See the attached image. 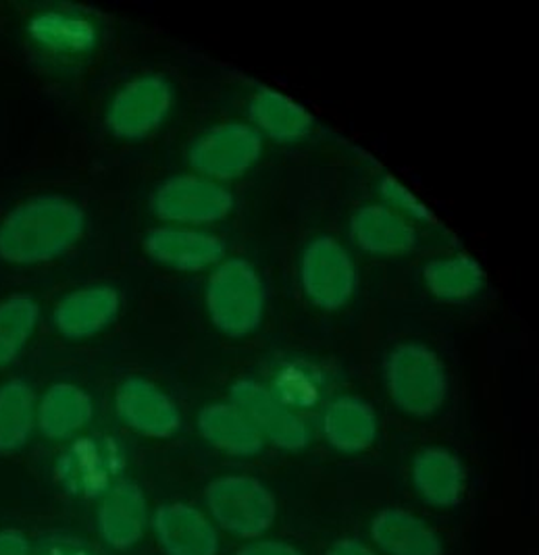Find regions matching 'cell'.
I'll list each match as a JSON object with an SVG mask.
<instances>
[{
	"instance_id": "cell-1",
	"label": "cell",
	"mask_w": 539,
	"mask_h": 555,
	"mask_svg": "<svg viewBox=\"0 0 539 555\" xmlns=\"http://www.w3.org/2000/svg\"><path fill=\"white\" fill-rule=\"evenodd\" d=\"M88 228L84 208L56 194L34 196L0 219V260L13 267H40L74 250Z\"/></svg>"
},
{
	"instance_id": "cell-2",
	"label": "cell",
	"mask_w": 539,
	"mask_h": 555,
	"mask_svg": "<svg viewBox=\"0 0 539 555\" xmlns=\"http://www.w3.org/2000/svg\"><path fill=\"white\" fill-rule=\"evenodd\" d=\"M206 314L210 325L230 339L255 335L267 314V289L255 262L244 256L223 258L208 271Z\"/></svg>"
},
{
	"instance_id": "cell-3",
	"label": "cell",
	"mask_w": 539,
	"mask_h": 555,
	"mask_svg": "<svg viewBox=\"0 0 539 555\" xmlns=\"http://www.w3.org/2000/svg\"><path fill=\"white\" fill-rule=\"evenodd\" d=\"M384 379L389 400L412 418L436 416L448 400L446 366L429 346L419 341H402L389 350Z\"/></svg>"
},
{
	"instance_id": "cell-4",
	"label": "cell",
	"mask_w": 539,
	"mask_h": 555,
	"mask_svg": "<svg viewBox=\"0 0 539 555\" xmlns=\"http://www.w3.org/2000/svg\"><path fill=\"white\" fill-rule=\"evenodd\" d=\"M296 273L305 298L323 312L346 308L359 287L355 256L330 233L308 240L298 256Z\"/></svg>"
},
{
	"instance_id": "cell-5",
	"label": "cell",
	"mask_w": 539,
	"mask_h": 555,
	"mask_svg": "<svg viewBox=\"0 0 539 555\" xmlns=\"http://www.w3.org/2000/svg\"><path fill=\"white\" fill-rule=\"evenodd\" d=\"M151 208L165 225L206 229L226 221L235 208L230 185L196 173L163 179L153 190Z\"/></svg>"
},
{
	"instance_id": "cell-6",
	"label": "cell",
	"mask_w": 539,
	"mask_h": 555,
	"mask_svg": "<svg viewBox=\"0 0 539 555\" xmlns=\"http://www.w3.org/2000/svg\"><path fill=\"white\" fill-rule=\"evenodd\" d=\"M176 106V88L161 74H142L121 83L104 111L108 131L126 142H140L165 126Z\"/></svg>"
},
{
	"instance_id": "cell-7",
	"label": "cell",
	"mask_w": 539,
	"mask_h": 555,
	"mask_svg": "<svg viewBox=\"0 0 539 555\" xmlns=\"http://www.w3.org/2000/svg\"><path fill=\"white\" fill-rule=\"evenodd\" d=\"M205 502L213 520L242 539H257L273 527L278 504L265 482L248 475H226L208 482Z\"/></svg>"
},
{
	"instance_id": "cell-8",
	"label": "cell",
	"mask_w": 539,
	"mask_h": 555,
	"mask_svg": "<svg viewBox=\"0 0 539 555\" xmlns=\"http://www.w3.org/2000/svg\"><path fill=\"white\" fill-rule=\"evenodd\" d=\"M262 146V135L248 121H226L194 138L188 149V163L196 176L228 185L257 167Z\"/></svg>"
},
{
	"instance_id": "cell-9",
	"label": "cell",
	"mask_w": 539,
	"mask_h": 555,
	"mask_svg": "<svg viewBox=\"0 0 539 555\" xmlns=\"http://www.w3.org/2000/svg\"><path fill=\"white\" fill-rule=\"evenodd\" d=\"M126 468V450L111 435L77 437L59 455L54 475L65 493L84 500L103 498L121 480Z\"/></svg>"
},
{
	"instance_id": "cell-10",
	"label": "cell",
	"mask_w": 539,
	"mask_h": 555,
	"mask_svg": "<svg viewBox=\"0 0 539 555\" xmlns=\"http://www.w3.org/2000/svg\"><path fill=\"white\" fill-rule=\"evenodd\" d=\"M27 42L52 61H84L99 51L103 29L86 11L67 4H44L27 15Z\"/></svg>"
},
{
	"instance_id": "cell-11",
	"label": "cell",
	"mask_w": 539,
	"mask_h": 555,
	"mask_svg": "<svg viewBox=\"0 0 539 555\" xmlns=\"http://www.w3.org/2000/svg\"><path fill=\"white\" fill-rule=\"evenodd\" d=\"M230 402L246 414L265 441L273 443L283 452L307 450L312 439L307 418L283 405L260 380L248 377L233 380L230 385Z\"/></svg>"
},
{
	"instance_id": "cell-12",
	"label": "cell",
	"mask_w": 539,
	"mask_h": 555,
	"mask_svg": "<svg viewBox=\"0 0 539 555\" xmlns=\"http://www.w3.org/2000/svg\"><path fill=\"white\" fill-rule=\"evenodd\" d=\"M142 248L163 269L178 273L213 271L226 258V242L210 229L154 225L144 233Z\"/></svg>"
},
{
	"instance_id": "cell-13",
	"label": "cell",
	"mask_w": 539,
	"mask_h": 555,
	"mask_svg": "<svg viewBox=\"0 0 539 555\" xmlns=\"http://www.w3.org/2000/svg\"><path fill=\"white\" fill-rule=\"evenodd\" d=\"M121 304V292L111 283L79 285L52 306V327L67 341L94 339L119 319Z\"/></svg>"
},
{
	"instance_id": "cell-14",
	"label": "cell",
	"mask_w": 539,
	"mask_h": 555,
	"mask_svg": "<svg viewBox=\"0 0 539 555\" xmlns=\"http://www.w3.org/2000/svg\"><path fill=\"white\" fill-rule=\"evenodd\" d=\"M115 412L128 429L149 439H169L181 429L178 402L154 380L126 377L115 389Z\"/></svg>"
},
{
	"instance_id": "cell-15",
	"label": "cell",
	"mask_w": 539,
	"mask_h": 555,
	"mask_svg": "<svg viewBox=\"0 0 539 555\" xmlns=\"http://www.w3.org/2000/svg\"><path fill=\"white\" fill-rule=\"evenodd\" d=\"M348 231L360 253L377 258L407 256L419 244L416 225L382 203L359 206L350 217Z\"/></svg>"
},
{
	"instance_id": "cell-16",
	"label": "cell",
	"mask_w": 539,
	"mask_h": 555,
	"mask_svg": "<svg viewBox=\"0 0 539 555\" xmlns=\"http://www.w3.org/2000/svg\"><path fill=\"white\" fill-rule=\"evenodd\" d=\"M153 530L165 555H219V534L194 505H158L153 514Z\"/></svg>"
},
{
	"instance_id": "cell-17",
	"label": "cell",
	"mask_w": 539,
	"mask_h": 555,
	"mask_svg": "<svg viewBox=\"0 0 539 555\" xmlns=\"http://www.w3.org/2000/svg\"><path fill=\"white\" fill-rule=\"evenodd\" d=\"M97 525L108 547L129 550L138 545L149 527V504L140 485L131 480L113 485L101 498Z\"/></svg>"
},
{
	"instance_id": "cell-18",
	"label": "cell",
	"mask_w": 539,
	"mask_h": 555,
	"mask_svg": "<svg viewBox=\"0 0 539 555\" xmlns=\"http://www.w3.org/2000/svg\"><path fill=\"white\" fill-rule=\"evenodd\" d=\"M321 433L339 454H362L380 435L373 405L359 396H337L321 412Z\"/></svg>"
},
{
	"instance_id": "cell-19",
	"label": "cell",
	"mask_w": 539,
	"mask_h": 555,
	"mask_svg": "<svg viewBox=\"0 0 539 555\" xmlns=\"http://www.w3.org/2000/svg\"><path fill=\"white\" fill-rule=\"evenodd\" d=\"M94 418V400L77 383L59 380L36 404V427L51 441L76 439Z\"/></svg>"
},
{
	"instance_id": "cell-20",
	"label": "cell",
	"mask_w": 539,
	"mask_h": 555,
	"mask_svg": "<svg viewBox=\"0 0 539 555\" xmlns=\"http://www.w3.org/2000/svg\"><path fill=\"white\" fill-rule=\"evenodd\" d=\"M411 480L423 502L434 507H454L466 489V470L454 452L429 446L412 457Z\"/></svg>"
},
{
	"instance_id": "cell-21",
	"label": "cell",
	"mask_w": 539,
	"mask_h": 555,
	"mask_svg": "<svg viewBox=\"0 0 539 555\" xmlns=\"http://www.w3.org/2000/svg\"><path fill=\"white\" fill-rule=\"evenodd\" d=\"M248 124L258 133L280 144L307 140L315 129V117L300 102L275 88H257L248 101Z\"/></svg>"
},
{
	"instance_id": "cell-22",
	"label": "cell",
	"mask_w": 539,
	"mask_h": 555,
	"mask_svg": "<svg viewBox=\"0 0 539 555\" xmlns=\"http://www.w3.org/2000/svg\"><path fill=\"white\" fill-rule=\"evenodd\" d=\"M196 429L210 448L233 457H255L262 452L265 439L238 405L210 402L196 416Z\"/></svg>"
},
{
	"instance_id": "cell-23",
	"label": "cell",
	"mask_w": 539,
	"mask_h": 555,
	"mask_svg": "<svg viewBox=\"0 0 539 555\" xmlns=\"http://www.w3.org/2000/svg\"><path fill=\"white\" fill-rule=\"evenodd\" d=\"M371 539L385 555H444L436 530L407 509L385 507L371 520Z\"/></svg>"
},
{
	"instance_id": "cell-24",
	"label": "cell",
	"mask_w": 539,
	"mask_h": 555,
	"mask_svg": "<svg viewBox=\"0 0 539 555\" xmlns=\"http://www.w3.org/2000/svg\"><path fill=\"white\" fill-rule=\"evenodd\" d=\"M427 292L446 304H462L486 289V271L469 254H444L427 260L421 271Z\"/></svg>"
},
{
	"instance_id": "cell-25",
	"label": "cell",
	"mask_w": 539,
	"mask_h": 555,
	"mask_svg": "<svg viewBox=\"0 0 539 555\" xmlns=\"http://www.w3.org/2000/svg\"><path fill=\"white\" fill-rule=\"evenodd\" d=\"M36 393L26 379L0 383V454H17L36 430Z\"/></svg>"
},
{
	"instance_id": "cell-26",
	"label": "cell",
	"mask_w": 539,
	"mask_h": 555,
	"mask_svg": "<svg viewBox=\"0 0 539 555\" xmlns=\"http://www.w3.org/2000/svg\"><path fill=\"white\" fill-rule=\"evenodd\" d=\"M40 319L42 306L31 294H11L0 300V371L24 356Z\"/></svg>"
},
{
	"instance_id": "cell-27",
	"label": "cell",
	"mask_w": 539,
	"mask_h": 555,
	"mask_svg": "<svg viewBox=\"0 0 539 555\" xmlns=\"http://www.w3.org/2000/svg\"><path fill=\"white\" fill-rule=\"evenodd\" d=\"M267 387L283 405L300 414L303 410L321 404L325 391V377L321 369L315 366L312 362L294 358L285 360L275 369Z\"/></svg>"
},
{
	"instance_id": "cell-28",
	"label": "cell",
	"mask_w": 539,
	"mask_h": 555,
	"mask_svg": "<svg viewBox=\"0 0 539 555\" xmlns=\"http://www.w3.org/2000/svg\"><path fill=\"white\" fill-rule=\"evenodd\" d=\"M375 190L380 196L377 203L389 206L392 210H396L398 215H402L414 225H434L436 223L434 210L423 203L412 190H409L398 177H380L375 183Z\"/></svg>"
},
{
	"instance_id": "cell-29",
	"label": "cell",
	"mask_w": 539,
	"mask_h": 555,
	"mask_svg": "<svg viewBox=\"0 0 539 555\" xmlns=\"http://www.w3.org/2000/svg\"><path fill=\"white\" fill-rule=\"evenodd\" d=\"M31 555H99V552L77 534L51 532L31 547Z\"/></svg>"
},
{
	"instance_id": "cell-30",
	"label": "cell",
	"mask_w": 539,
	"mask_h": 555,
	"mask_svg": "<svg viewBox=\"0 0 539 555\" xmlns=\"http://www.w3.org/2000/svg\"><path fill=\"white\" fill-rule=\"evenodd\" d=\"M235 555H305L298 547L283 543V541H275V539H265V541H257L244 550H240Z\"/></svg>"
},
{
	"instance_id": "cell-31",
	"label": "cell",
	"mask_w": 539,
	"mask_h": 555,
	"mask_svg": "<svg viewBox=\"0 0 539 555\" xmlns=\"http://www.w3.org/2000/svg\"><path fill=\"white\" fill-rule=\"evenodd\" d=\"M0 555H31V545L20 530H0Z\"/></svg>"
},
{
	"instance_id": "cell-32",
	"label": "cell",
	"mask_w": 539,
	"mask_h": 555,
	"mask_svg": "<svg viewBox=\"0 0 539 555\" xmlns=\"http://www.w3.org/2000/svg\"><path fill=\"white\" fill-rule=\"evenodd\" d=\"M325 555H377L373 550H369L359 539H339L328 550Z\"/></svg>"
}]
</instances>
